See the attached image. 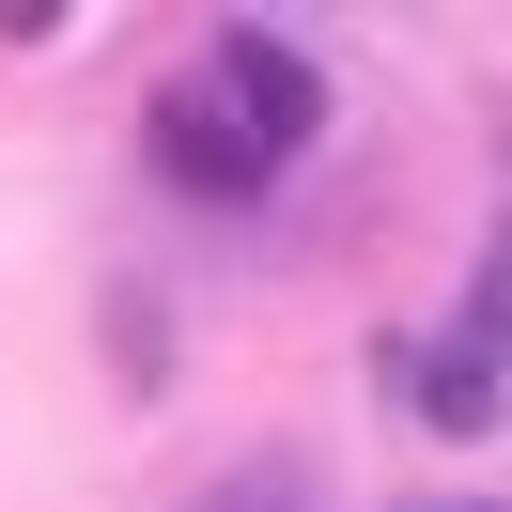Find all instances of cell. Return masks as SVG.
<instances>
[{
	"instance_id": "obj_2",
	"label": "cell",
	"mask_w": 512,
	"mask_h": 512,
	"mask_svg": "<svg viewBox=\"0 0 512 512\" xmlns=\"http://www.w3.org/2000/svg\"><path fill=\"white\" fill-rule=\"evenodd\" d=\"M140 171H156L171 202H202V218H249V202L280 187V156H264V140L202 94V78H171V94L140 109Z\"/></svg>"
},
{
	"instance_id": "obj_6",
	"label": "cell",
	"mask_w": 512,
	"mask_h": 512,
	"mask_svg": "<svg viewBox=\"0 0 512 512\" xmlns=\"http://www.w3.org/2000/svg\"><path fill=\"white\" fill-rule=\"evenodd\" d=\"M404 512H512V497H404Z\"/></svg>"
},
{
	"instance_id": "obj_5",
	"label": "cell",
	"mask_w": 512,
	"mask_h": 512,
	"mask_svg": "<svg viewBox=\"0 0 512 512\" xmlns=\"http://www.w3.org/2000/svg\"><path fill=\"white\" fill-rule=\"evenodd\" d=\"M109 342H125V373H140V388H156V357H171V342H156V295H140V280L109 295Z\"/></svg>"
},
{
	"instance_id": "obj_3",
	"label": "cell",
	"mask_w": 512,
	"mask_h": 512,
	"mask_svg": "<svg viewBox=\"0 0 512 512\" xmlns=\"http://www.w3.org/2000/svg\"><path fill=\"white\" fill-rule=\"evenodd\" d=\"M202 94H218L264 156H311V125H326V63L280 32V16H233V32L202 47Z\"/></svg>"
},
{
	"instance_id": "obj_1",
	"label": "cell",
	"mask_w": 512,
	"mask_h": 512,
	"mask_svg": "<svg viewBox=\"0 0 512 512\" xmlns=\"http://www.w3.org/2000/svg\"><path fill=\"white\" fill-rule=\"evenodd\" d=\"M388 388H404L435 435H481V419L512 404V233H497V264L450 295V342H388Z\"/></svg>"
},
{
	"instance_id": "obj_4",
	"label": "cell",
	"mask_w": 512,
	"mask_h": 512,
	"mask_svg": "<svg viewBox=\"0 0 512 512\" xmlns=\"http://www.w3.org/2000/svg\"><path fill=\"white\" fill-rule=\"evenodd\" d=\"M187 512H326V481L295 466V450H249V466H218Z\"/></svg>"
}]
</instances>
